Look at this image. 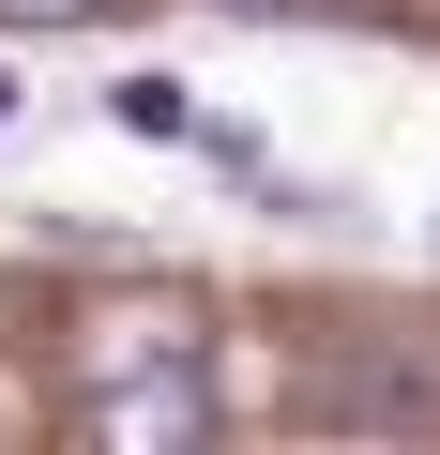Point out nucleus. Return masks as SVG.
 <instances>
[{"label":"nucleus","mask_w":440,"mask_h":455,"mask_svg":"<svg viewBox=\"0 0 440 455\" xmlns=\"http://www.w3.org/2000/svg\"><path fill=\"white\" fill-rule=\"evenodd\" d=\"M76 425H92L107 455H197V440H212V379H197V349H167V364L92 379V395H76Z\"/></svg>","instance_id":"f257e3e1"},{"label":"nucleus","mask_w":440,"mask_h":455,"mask_svg":"<svg viewBox=\"0 0 440 455\" xmlns=\"http://www.w3.org/2000/svg\"><path fill=\"white\" fill-rule=\"evenodd\" d=\"M167 349H197V304H182V289H107V304H76V379L167 364Z\"/></svg>","instance_id":"f03ea898"},{"label":"nucleus","mask_w":440,"mask_h":455,"mask_svg":"<svg viewBox=\"0 0 440 455\" xmlns=\"http://www.w3.org/2000/svg\"><path fill=\"white\" fill-rule=\"evenodd\" d=\"M107 122H122V137H167V152H228V167H244V137L212 122L182 76H107Z\"/></svg>","instance_id":"7ed1b4c3"},{"label":"nucleus","mask_w":440,"mask_h":455,"mask_svg":"<svg viewBox=\"0 0 440 455\" xmlns=\"http://www.w3.org/2000/svg\"><path fill=\"white\" fill-rule=\"evenodd\" d=\"M0 16H16V31H61V16H92V0H0Z\"/></svg>","instance_id":"20e7f679"},{"label":"nucleus","mask_w":440,"mask_h":455,"mask_svg":"<svg viewBox=\"0 0 440 455\" xmlns=\"http://www.w3.org/2000/svg\"><path fill=\"white\" fill-rule=\"evenodd\" d=\"M244 16H334V0H244Z\"/></svg>","instance_id":"39448f33"},{"label":"nucleus","mask_w":440,"mask_h":455,"mask_svg":"<svg viewBox=\"0 0 440 455\" xmlns=\"http://www.w3.org/2000/svg\"><path fill=\"white\" fill-rule=\"evenodd\" d=\"M0 137H16V76H0Z\"/></svg>","instance_id":"423d86ee"}]
</instances>
